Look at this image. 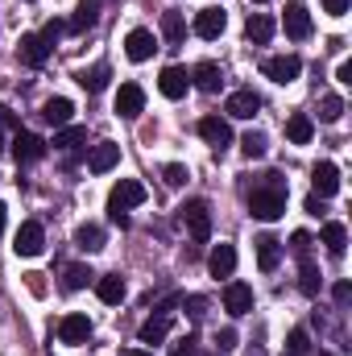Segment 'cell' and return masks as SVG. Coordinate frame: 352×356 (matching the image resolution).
Returning a JSON list of instances; mask_svg holds the SVG:
<instances>
[{
  "instance_id": "1",
  "label": "cell",
  "mask_w": 352,
  "mask_h": 356,
  "mask_svg": "<svg viewBox=\"0 0 352 356\" xmlns=\"http://www.w3.org/2000/svg\"><path fill=\"white\" fill-rule=\"evenodd\" d=\"M249 211H253V220H265V224L286 216V182H282V175H265L262 186H253Z\"/></svg>"
},
{
  "instance_id": "2",
  "label": "cell",
  "mask_w": 352,
  "mask_h": 356,
  "mask_svg": "<svg viewBox=\"0 0 352 356\" xmlns=\"http://www.w3.org/2000/svg\"><path fill=\"white\" fill-rule=\"evenodd\" d=\"M150 199V191L137 182V178H120L112 191H108V216H112V224H120V228H129V207H141Z\"/></svg>"
},
{
  "instance_id": "3",
  "label": "cell",
  "mask_w": 352,
  "mask_h": 356,
  "mask_svg": "<svg viewBox=\"0 0 352 356\" xmlns=\"http://www.w3.org/2000/svg\"><path fill=\"white\" fill-rule=\"evenodd\" d=\"M178 220L186 224V232H191L195 245H203V241L211 236V207H207L203 199H186V203L178 207Z\"/></svg>"
},
{
  "instance_id": "4",
  "label": "cell",
  "mask_w": 352,
  "mask_h": 356,
  "mask_svg": "<svg viewBox=\"0 0 352 356\" xmlns=\"http://www.w3.org/2000/svg\"><path fill=\"white\" fill-rule=\"evenodd\" d=\"M42 249H46V228H42L38 220H25V224L13 232V253H17V257H42Z\"/></svg>"
},
{
  "instance_id": "5",
  "label": "cell",
  "mask_w": 352,
  "mask_h": 356,
  "mask_svg": "<svg viewBox=\"0 0 352 356\" xmlns=\"http://www.w3.org/2000/svg\"><path fill=\"white\" fill-rule=\"evenodd\" d=\"M262 71H265V79H273V83L286 88V83H294L303 75V58L298 54H278V58H265Z\"/></svg>"
},
{
  "instance_id": "6",
  "label": "cell",
  "mask_w": 352,
  "mask_h": 356,
  "mask_svg": "<svg viewBox=\"0 0 352 356\" xmlns=\"http://www.w3.org/2000/svg\"><path fill=\"white\" fill-rule=\"evenodd\" d=\"M199 137H203L216 154H224V149L232 145V129H228L224 116H203V120H199Z\"/></svg>"
},
{
  "instance_id": "7",
  "label": "cell",
  "mask_w": 352,
  "mask_h": 356,
  "mask_svg": "<svg viewBox=\"0 0 352 356\" xmlns=\"http://www.w3.org/2000/svg\"><path fill=\"white\" fill-rule=\"evenodd\" d=\"M224 112H228V116H237V120H253V116L262 112V95H257L253 88L232 91V95H228V104H224Z\"/></svg>"
},
{
  "instance_id": "8",
  "label": "cell",
  "mask_w": 352,
  "mask_h": 356,
  "mask_svg": "<svg viewBox=\"0 0 352 356\" xmlns=\"http://www.w3.org/2000/svg\"><path fill=\"white\" fill-rule=\"evenodd\" d=\"M141 112H145V91H141V83H120V91H116V116L137 120Z\"/></svg>"
},
{
  "instance_id": "9",
  "label": "cell",
  "mask_w": 352,
  "mask_h": 356,
  "mask_svg": "<svg viewBox=\"0 0 352 356\" xmlns=\"http://www.w3.org/2000/svg\"><path fill=\"white\" fill-rule=\"evenodd\" d=\"M191 29H195L203 42H211V38H220V33L228 29V17H224V8H211V4H207V8L195 13V25H191Z\"/></svg>"
},
{
  "instance_id": "10",
  "label": "cell",
  "mask_w": 352,
  "mask_h": 356,
  "mask_svg": "<svg viewBox=\"0 0 352 356\" xmlns=\"http://www.w3.org/2000/svg\"><path fill=\"white\" fill-rule=\"evenodd\" d=\"M224 311L237 315V319L249 315V311H253V286H249V282H228V286H224Z\"/></svg>"
},
{
  "instance_id": "11",
  "label": "cell",
  "mask_w": 352,
  "mask_h": 356,
  "mask_svg": "<svg viewBox=\"0 0 352 356\" xmlns=\"http://www.w3.org/2000/svg\"><path fill=\"white\" fill-rule=\"evenodd\" d=\"M154 50H158V38H154L150 29H133V33L125 38V54H129V63H150Z\"/></svg>"
},
{
  "instance_id": "12",
  "label": "cell",
  "mask_w": 352,
  "mask_h": 356,
  "mask_svg": "<svg viewBox=\"0 0 352 356\" xmlns=\"http://www.w3.org/2000/svg\"><path fill=\"white\" fill-rule=\"evenodd\" d=\"M17 58H21L25 67H46L50 46L42 42V33H21V42H17Z\"/></svg>"
},
{
  "instance_id": "13",
  "label": "cell",
  "mask_w": 352,
  "mask_h": 356,
  "mask_svg": "<svg viewBox=\"0 0 352 356\" xmlns=\"http://www.w3.org/2000/svg\"><path fill=\"white\" fill-rule=\"evenodd\" d=\"M13 158H17L21 166L42 162V158H46V141H42L38 133H17V137H13Z\"/></svg>"
},
{
  "instance_id": "14",
  "label": "cell",
  "mask_w": 352,
  "mask_h": 356,
  "mask_svg": "<svg viewBox=\"0 0 352 356\" xmlns=\"http://www.w3.org/2000/svg\"><path fill=\"white\" fill-rule=\"evenodd\" d=\"M282 29H286V38H294V42H303V38H311V13L303 8V4H286V17H282Z\"/></svg>"
},
{
  "instance_id": "15",
  "label": "cell",
  "mask_w": 352,
  "mask_h": 356,
  "mask_svg": "<svg viewBox=\"0 0 352 356\" xmlns=\"http://www.w3.org/2000/svg\"><path fill=\"white\" fill-rule=\"evenodd\" d=\"M311 186H315L319 199H332V195L340 191V170H336V162H315V170H311Z\"/></svg>"
},
{
  "instance_id": "16",
  "label": "cell",
  "mask_w": 352,
  "mask_h": 356,
  "mask_svg": "<svg viewBox=\"0 0 352 356\" xmlns=\"http://www.w3.org/2000/svg\"><path fill=\"white\" fill-rule=\"evenodd\" d=\"M58 340H63V344H88L91 340V319L88 315H79V311L67 315V319L58 323Z\"/></svg>"
},
{
  "instance_id": "17",
  "label": "cell",
  "mask_w": 352,
  "mask_h": 356,
  "mask_svg": "<svg viewBox=\"0 0 352 356\" xmlns=\"http://www.w3.org/2000/svg\"><path fill=\"white\" fill-rule=\"evenodd\" d=\"M186 88H191V75H186L182 67H166V71L158 75V91H162L166 99H182Z\"/></svg>"
},
{
  "instance_id": "18",
  "label": "cell",
  "mask_w": 352,
  "mask_h": 356,
  "mask_svg": "<svg viewBox=\"0 0 352 356\" xmlns=\"http://www.w3.org/2000/svg\"><path fill=\"white\" fill-rule=\"evenodd\" d=\"M116 162H120V145H112V141H99V145L88 154V170L91 175H108Z\"/></svg>"
},
{
  "instance_id": "19",
  "label": "cell",
  "mask_w": 352,
  "mask_h": 356,
  "mask_svg": "<svg viewBox=\"0 0 352 356\" xmlns=\"http://www.w3.org/2000/svg\"><path fill=\"white\" fill-rule=\"evenodd\" d=\"M71 116H75V104H71L67 95H54V99H46V104H42V120H46V124H54V129L71 124Z\"/></svg>"
},
{
  "instance_id": "20",
  "label": "cell",
  "mask_w": 352,
  "mask_h": 356,
  "mask_svg": "<svg viewBox=\"0 0 352 356\" xmlns=\"http://www.w3.org/2000/svg\"><path fill=\"white\" fill-rule=\"evenodd\" d=\"M253 249H257V266H262L265 273H273L278 261H282V241H278V236H269V232H262V236L253 241Z\"/></svg>"
},
{
  "instance_id": "21",
  "label": "cell",
  "mask_w": 352,
  "mask_h": 356,
  "mask_svg": "<svg viewBox=\"0 0 352 356\" xmlns=\"http://www.w3.org/2000/svg\"><path fill=\"white\" fill-rule=\"evenodd\" d=\"M207 269H211V277H232L237 273V249L232 245H216L211 257H207Z\"/></svg>"
},
{
  "instance_id": "22",
  "label": "cell",
  "mask_w": 352,
  "mask_h": 356,
  "mask_svg": "<svg viewBox=\"0 0 352 356\" xmlns=\"http://www.w3.org/2000/svg\"><path fill=\"white\" fill-rule=\"evenodd\" d=\"M191 83H195L199 91H207V95H216L220 83H224V71H220L216 63H199V67L191 71Z\"/></svg>"
},
{
  "instance_id": "23",
  "label": "cell",
  "mask_w": 352,
  "mask_h": 356,
  "mask_svg": "<svg viewBox=\"0 0 352 356\" xmlns=\"http://www.w3.org/2000/svg\"><path fill=\"white\" fill-rule=\"evenodd\" d=\"M95 294H99V302L116 307V302L125 298V277H120V273H99V277H95Z\"/></svg>"
},
{
  "instance_id": "24",
  "label": "cell",
  "mask_w": 352,
  "mask_h": 356,
  "mask_svg": "<svg viewBox=\"0 0 352 356\" xmlns=\"http://www.w3.org/2000/svg\"><path fill=\"white\" fill-rule=\"evenodd\" d=\"M273 29H278V25H273L269 13H249V21H245V33H249L253 46H265V42L273 38Z\"/></svg>"
},
{
  "instance_id": "25",
  "label": "cell",
  "mask_w": 352,
  "mask_h": 356,
  "mask_svg": "<svg viewBox=\"0 0 352 356\" xmlns=\"http://www.w3.org/2000/svg\"><path fill=\"white\" fill-rule=\"evenodd\" d=\"M286 137H290V145H307V141L315 137V120H311L307 112H294V116L286 120Z\"/></svg>"
},
{
  "instance_id": "26",
  "label": "cell",
  "mask_w": 352,
  "mask_h": 356,
  "mask_svg": "<svg viewBox=\"0 0 352 356\" xmlns=\"http://www.w3.org/2000/svg\"><path fill=\"white\" fill-rule=\"evenodd\" d=\"M75 79H79V88L88 91V95H99V91L108 88V79H112V71H108L104 63H95V67H88V71H79Z\"/></svg>"
},
{
  "instance_id": "27",
  "label": "cell",
  "mask_w": 352,
  "mask_h": 356,
  "mask_svg": "<svg viewBox=\"0 0 352 356\" xmlns=\"http://www.w3.org/2000/svg\"><path fill=\"white\" fill-rule=\"evenodd\" d=\"M323 245H328L332 257H344V249H349V228H344L340 220H328V224H323Z\"/></svg>"
},
{
  "instance_id": "28",
  "label": "cell",
  "mask_w": 352,
  "mask_h": 356,
  "mask_svg": "<svg viewBox=\"0 0 352 356\" xmlns=\"http://www.w3.org/2000/svg\"><path fill=\"white\" fill-rule=\"evenodd\" d=\"M166 332H170V315H150L145 323H141V344H162L166 340Z\"/></svg>"
},
{
  "instance_id": "29",
  "label": "cell",
  "mask_w": 352,
  "mask_h": 356,
  "mask_svg": "<svg viewBox=\"0 0 352 356\" xmlns=\"http://www.w3.org/2000/svg\"><path fill=\"white\" fill-rule=\"evenodd\" d=\"M75 249L99 253V249H104V228H99V224H79V228H75Z\"/></svg>"
},
{
  "instance_id": "30",
  "label": "cell",
  "mask_w": 352,
  "mask_h": 356,
  "mask_svg": "<svg viewBox=\"0 0 352 356\" xmlns=\"http://www.w3.org/2000/svg\"><path fill=\"white\" fill-rule=\"evenodd\" d=\"M162 38H166L170 46H182V42H186V17H182V13H175V8L162 13Z\"/></svg>"
},
{
  "instance_id": "31",
  "label": "cell",
  "mask_w": 352,
  "mask_h": 356,
  "mask_svg": "<svg viewBox=\"0 0 352 356\" xmlns=\"http://www.w3.org/2000/svg\"><path fill=\"white\" fill-rule=\"evenodd\" d=\"M83 141H88V129H79V124H63L54 133V149H79Z\"/></svg>"
},
{
  "instance_id": "32",
  "label": "cell",
  "mask_w": 352,
  "mask_h": 356,
  "mask_svg": "<svg viewBox=\"0 0 352 356\" xmlns=\"http://www.w3.org/2000/svg\"><path fill=\"white\" fill-rule=\"evenodd\" d=\"M95 21H99V8H95V4H88V0H83V4L75 8V17L67 21V29H71V33H88V29H91V25H95Z\"/></svg>"
},
{
  "instance_id": "33",
  "label": "cell",
  "mask_w": 352,
  "mask_h": 356,
  "mask_svg": "<svg viewBox=\"0 0 352 356\" xmlns=\"http://www.w3.org/2000/svg\"><path fill=\"white\" fill-rule=\"evenodd\" d=\"M91 282H95V273H91L88 266H67V273H63V290H67V294L83 290V286H91Z\"/></svg>"
},
{
  "instance_id": "34",
  "label": "cell",
  "mask_w": 352,
  "mask_h": 356,
  "mask_svg": "<svg viewBox=\"0 0 352 356\" xmlns=\"http://www.w3.org/2000/svg\"><path fill=\"white\" fill-rule=\"evenodd\" d=\"M265 149H269L265 133H245V137H241V154H245L249 162H257V158H265Z\"/></svg>"
},
{
  "instance_id": "35",
  "label": "cell",
  "mask_w": 352,
  "mask_h": 356,
  "mask_svg": "<svg viewBox=\"0 0 352 356\" xmlns=\"http://www.w3.org/2000/svg\"><path fill=\"white\" fill-rule=\"evenodd\" d=\"M340 116H344V99H340V95H323V99H319V120H323V124H336Z\"/></svg>"
},
{
  "instance_id": "36",
  "label": "cell",
  "mask_w": 352,
  "mask_h": 356,
  "mask_svg": "<svg viewBox=\"0 0 352 356\" xmlns=\"http://www.w3.org/2000/svg\"><path fill=\"white\" fill-rule=\"evenodd\" d=\"M307 353H311V336H307V327H294L286 336V353L282 356H307Z\"/></svg>"
},
{
  "instance_id": "37",
  "label": "cell",
  "mask_w": 352,
  "mask_h": 356,
  "mask_svg": "<svg viewBox=\"0 0 352 356\" xmlns=\"http://www.w3.org/2000/svg\"><path fill=\"white\" fill-rule=\"evenodd\" d=\"M298 290H303V294H311V298L319 294V269L311 266V261H303V273H298Z\"/></svg>"
},
{
  "instance_id": "38",
  "label": "cell",
  "mask_w": 352,
  "mask_h": 356,
  "mask_svg": "<svg viewBox=\"0 0 352 356\" xmlns=\"http://www.w3.org/2000/svg\"><path fill=\"white\" fill-rule=\"evenodd\" d=\"M182 311H186V315L199 323V319L207 315V298H203V294H186V298H182Z\"/></svg>"
},
{
  "instance_id": "39",
  "label": "cell",
  "mask_w": 352,
  "mask_h": 356,
  "mask_svg": "<svg viewBox=\"0 0 352 356\" xmlns=\"http://www.w3.org/2000/svg\"><path fill=\"white\" fill-rule=\"evenodd\" d=\"M162 178H166V186H182V182H186V166H182V162H170V166H162Z\"/></svg>"
},
{
  "instance_id": "40",
  "label": "cell",
  "mask_w": 352,
  "mask_h": 356,
  "mask_svg": "<svg viewBox=\"0 0 352 356\" xmlns=\"http://www.w3.org/2000/svg\"><path fill=\"white\" fill-rule=\"evenodd\" d=\"M237 340H241V336H237V327H224V332H216V353H220V356L232 353V348H237Z\"/></svg>"
},
{
  "instance_id": "41",
  "label": "cell",
  "mask_w": 352,
  "mask_h": 356,
  "mask_svg": "<svg viewBox=\"0 0 352 356\" xmlns=\"http://www.w3.org/2000/svg\"><path fill=\"white\" fill-rule=\"evenodd\" d=\"M195 344H199V340H195V336L186 332V336H178L175 344H170V356H195V353H199Z\"/></svg>"
},
{
  "instance_id": "42",
  "label": "cell",
  "mask_w": 352,
  "mask_h": 356,
  "mask_svg": "<svg viewBox=\"0 0 352 356\" xmlns=\"http://www.w3.org/2000/svg\"><path fill=\"white\" fill-rule=\"evenodd\" d=\"M290 253H294L298 261H307V253H311V236H307V232H294V236H290Z\"/></svg>"
},
{
  "instance_id": "43",
  "label": "cell",
  "mask_w": 352,
  "mask_h": 356,
  "mask_svg": "<svg viewBox=\"0 0 352 356\" xmlns=\"http://www.w3.org/2000/svg\"><path fill=\"white\" fill-rule=\"evenodd\" d=\"M63 29H67V21H50V25L42 29V42H46V46H54V42L63 38Z\"/></svg>"
},
{
  "instance_id": "44",
  "label": "cell",
  "mask_w": 352,
  "mask_h": 356,
  "mask_svg": "<svg viewBox=\"0 0 352 356\" xmlns=\"http://www.w3.org/2000/svg\"><path fill=\"white\" fill-rule=\"evenodd\" d=\"M13 129H17V116H13V108L0 104V141H4V133H13Z\"/></svg>"
},
{
  "instance_id": "45",
  "label": "cell",
  "mask_w": 352,
  "mask_h": 356,
  "mask_svg": "<svg viewBox=\"0 0 352 356\" xmlns=\"http://www.w3.org/2000/svg\"><path fill=\"white\" fill-rule=\"evenodd\" d=\"M42 277H46V273H25V286H29V294H38V298L46 294V282H42Z\"/></svg>"
},
{
  "instance_id": "46",
  "label": "cell",
  "mask_w": 352,
  "mask_h": 356,
  "mask_svg": "<svg viewBox=\"0 0 352 356\" xmlns=\"http://www.w3.org/2000/svg\"><path fill=\"white\" fill-rule=\"evenodd\" d=\"M323 13L328 17H344L349 13V0H323Z\"/></svg>"
},
{
  "instance_id": "47",
  "label": "cell",
  "mask_w": 352,
  "mask_h": 356,
  "mask_svg": "<svg viewBox=\"0 0 352 356\" xmlns=\"http://www.w3.org/2000/svg\"><path fill=\"white\" fill-rule=\"evenodd\" d=\"M336 83H344V88H352V63L344 58L340 67H336Z\"/></svg>"
},
{
  "instance_id": "48",
  "label": "cell",
  "mask_w": 352,
  "mask_h": 356,
  "mask_svg": "<svg viewBox=\"0 0 352 356\" xmlns=\"http://www.w3.org/2000/svg\"><path fill=\"white\" fill-rule=\"evenodd\" d=\"M332 298H336V302L344 307V302L352 298V286H349V282H336V290H332Z\"/></svg>"
},
{
  "instance_id": "49",
  "label": "cell",
  "mask_w": 352,
  "mask_h": 356,
  "mask_svg": "<svg viewBox=\"0 0 352 356\" xmlns=\"http://www.w3.org/2000/svg\"><path fill=\"white\" fill-rule=\"evenodd\" d=\"M328 207H323V199L319 195H307V216H323Z\"/></svg>"
},
{
  "instance_id": "50",
  "label": "cell",
  "mask_w": 352,
  "mask_h": 356,
  "mask_svg": "<svg viewBox=\"0 0 352 356\" xmlns=\"http://www.w3.org/2000/svg\"><path fill=\"white\" fill-rule=\"evenodd\" d=\"M116 356H150V353H145V348H120Z\"/></svg>"
},
{
  "instance_id": "51",
  "label": "cell",
  "mask_w": 352,
  "mask_h": 356,
  "mask_svg": "<svg viewBox=\"0 0 352 356\" xmlns=\"http://www.w3.org/2000/svg\"><path fill=\"white\" fill-rule=\"evenodd\" d=\"M4 216H8V211H4V203H0V236H4Z\"/></svg>"
},
{
  "instance_id": "52",
  "label": "cell",
  "mask_w": 352,
  "mask_h": 356,
  "mask_svg": "<svg viewBox=\"0 0 352 356\" xmlns=\"http://www.w3.org/2000/svg\"><path fill=\"white\" fill-rule=\"evenodd\" d=\"M195 356H220V353H195Z\"/></svg>"
},
{
  "instance_id": "53",
  "label": "cell",
  "mask_w": 352,
  "mask_h": 356,
  "mask_svg": "<svg viewBox=\"0 0 352 356\" xmlns=\"http://www.w3.org/2000/svg\"><path fill=\"white\" fill-rule=\"evenodd\" d=\"M88 4H95V8H99V4H104V0H88Z\"/></svg>"
},
{
  "instance_id": "54",
  "label": "cell",
  "mask_w": 352,
  "mask_h": 356,
  "mask_svg": "<svg viewBox=\"0 0 352 356\" xmlns=\"http://www.w3.org/2000/svg\"><path fill=\"white\" fill-rule=\"evenodd\" d=\"M253 4H265V0H253Z\"/></svg>"
},
{
  "instance_id": "55",
  "label": "cell",
  "mask_w": 352,
  "mask_h": 356,
  "mask_svg": "<svg viewBox=\"0 0 352 356\" xmlns=\"http://www.w3.org/2000/svg\"><path fill=\"white\" fill-rule=\"evenodd\" d=\"M319 356H332V353H319Z\"/></svg>"
}]
</instances>
